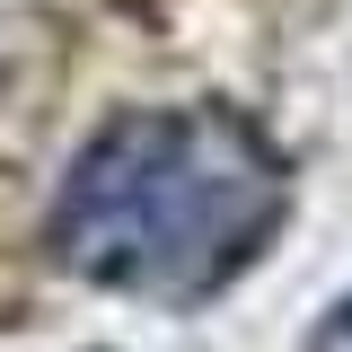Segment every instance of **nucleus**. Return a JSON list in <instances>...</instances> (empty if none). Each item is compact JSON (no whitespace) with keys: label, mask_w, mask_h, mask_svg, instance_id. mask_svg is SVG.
I'll return each mask as SVG.
<instances>
[{"label":"nucleus","mask_w":352,"mask_h":352,"mask_svg":"<svg viewBox=\"0 0 352 352\" xmlns=\"http://www.w3.org/2000/svg\"><path fill=\"white\" fill-rule=\"evenodd\" d=\"M291 220V168L229 106H132L53 194V256L97 291L212 300Z\"/></svg>","instance_id":"1"},{"label":"nucleus","mask_w":352,"mask_h":352,"mask_svg":"<svg viewBox=\"0 0 352 352\" xmlns=\"http://www.w3.org/2000/svg\"><path fill=\"white\" fill-rule=\"evenodd\" d=\"M317 352H352V300L326 317V335H317Z\"/></svg>","instance_id":"2"}]
</instances>
